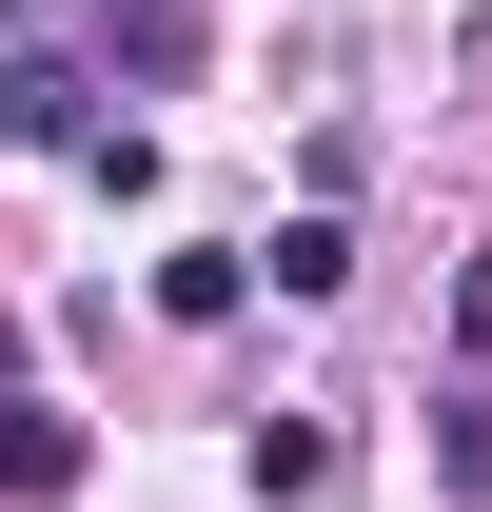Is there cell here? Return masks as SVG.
Wrapping results in <instances>:
<instances>
[{"label":"cell","mask_w":492,"mask_h":512,"mask_svg":"<svg viewBox=\"0 0 492 512\" xmlns=\"http://www.w3.org/2000/svg\"><path fill=\"white\" fill-rule=\"evenodd\" d=\"M0 493H79V414H0Z\"/></svg>","instance_id":"1"}]
</instances>
